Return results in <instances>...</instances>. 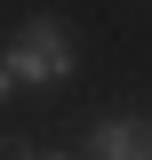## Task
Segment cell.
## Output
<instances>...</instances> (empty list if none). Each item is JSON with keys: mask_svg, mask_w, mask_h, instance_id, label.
I'll return each mask as SVG.
<instances>
[{"mask_svg": "<svg viewBox=\"0 0 152 160\" xmlns=\"http://www.w3.org/2000/svg\"><path fill=\"white\" fill-rule=\"evenodd\" d=\"M8 88H16V80H8V64H0V96H8Z\"/></svg>", "mask_w": 152, "mask_h": 160, "instance_id": "4", "label": "cell"}, {"mask_svg": "<svg viewBox=\"0 0 152 160\" xmlns=\"http://www.w3.org/2000/svg\"><path fill=\"white\" fill-rule=\"evenodd\" d=\"M0 64H8L16 88H56V80H72V40H64L56 16H24Z\"/></svg>", "mask_w": 152, "mask_h": 160, "instance_id": "1", "label": "cell"}, {"mask_svg": "<svg viewBox=\"0 0 152 160\" xmlns=\"http://www.w3.org/2000/svg\"><path fill=\"white\" fill-rule=\"evenodd\" d=\"M16 160H64V152H16Z\"/></svg>", "mask_w": 152, "mask_h": 160, "instance_id": "3", "label": "cell"}, {"mask_svg": "<svg viewBox=\"0 0 152 160\" xmlns=\"http://www.w3.org/2000/svg\"><path fill=\"white\" fill-rule=\"evenodd\" d=\"M88 144H96V160H152V120L144 112H104L88 128Z\"/></svg>", "mask_w": 152, "mask_h": 160, "instance_id": "2", "label": "cell"}]
</instances>
